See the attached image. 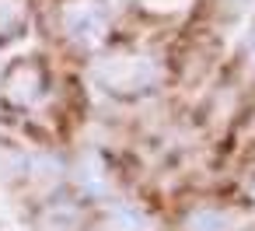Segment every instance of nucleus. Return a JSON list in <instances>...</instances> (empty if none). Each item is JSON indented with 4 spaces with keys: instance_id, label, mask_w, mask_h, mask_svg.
<instances>
[{
    "instance_id": "obj_1",
    "label": "nucleus",
    "mask_w": 255,
    "mask_h": 231,
    "mask_svg": "<svg viewBox=\"0 0 255 231\" xmlns=\"http://www.w3.org/2000/svg\"><path fill=\"white\" fill-rule=\"evenodd\" d=\"M95 81L102 91L116 98H143L161 88L164 81V63L154 53L140 49H116L105 60L95 63Z\"/></svg>"
},
{
    "instance_id": "obj_2",
    "label": "nucleus",
    "mask_w": 255,
    "mask_h": 231,
    "mask_svg": "<svg viewBox=\"0 0 255 231\" xmlns=\"http://www.w3.org/2000/svg\"><path fill=\"white\" fill-rule=\"evenodd\" d=\"M56 28L74 49L91 53L109 39V11L102 0H56Z\"/></svg>"
},
{
    "instance_id": "obj_3",
    "label": "nucleus",
    "mask_w": 255,
    "mask_h": 231,
    "mask_svg": "<svg viewBox=\"0 0 255 231\" xmlns=\"http://www.w3.org/2000/svg\"><path fill=\"white\" fill-rule=\"evenodd\" d=\"M0 95L11 109H35L46 95H49V70L39 56H18L4 67L0 74Z\"/></svg>"
},
{
    "instance_id": "obj_4",
    "label": "nucleus",
    "mask_w": 255,
    "mask_h": 231,
    "mask_svg": "<svg viewBox=\"0 0 255 231\" xmlns=\"http://www.w3.org/2000/svg\"><path fill=\"white\" fill-rule=\"evenodd\" d=\"M74 179H77V189L84 196H95V200L109 196V189H112V175H109V168L98 154H84L74 168Z\"/></svg>"
},
{
    "instance_id": "obj_5",
    "label": "nucleus",
    "mask_w": 255,
    "mask_h": 231,
    "mask_svg": "<svg viewBox=\"0 0 255 231\" xmlns=\"http://www.w3.org/2000/svg\"><path fill=\"white\" fill-rule=\"evenodd\" d=\"M182 231H234V217L224 207L199 203L182 217Z\"/></svg>"
},
{
    "instance_id": "obj_6",
    "label": "nucleus",
    "mask_w": 255,
    "mask_h": 231,
    "mask_svg": "<svg viewBox=\"0 0 255 231\" xmlns=\"http://www.w3.org/2000/svg\"><path fill=\"white\" fill-rule=\"evenodd\" d=\"M39 231H81V207L77 203H49L39 217Z\"/></svg>"
},
{
    "instance_id": "obj_7",
    "label": "nucleus",
    "mask_w": 255,
    "mask_h": 231,
    "mask_svg": "<svg viewBox=\"0 0 255 231\" xmlns=\"http://www.w3.org/2000/svg\"><path fill=\"white\" fill-rule=\"evenodd\" d=\"M28 25V4L25 0H0V42L18 39Z\"/></svg>"
},
{
    "instance_id": "obj_8",
    "label": "nucleus",
    "mask_w": 255,
    "mask_h": 231,
    "mask_svg": "<svg viewBox=\"0 0 255 231\" xmlns=\"http://www.w3.org/2000/svg\"><path fill=\"white\" fill-rule=\"evenodd\" d=\"M105 231H150V221L136 207H112V214L105 221Z\"/></svg>"
},
{
    "instance_id": "obj_9",
    "label": "nucleus",
    "mask_w": 255,
    "mask_h": 231,
    "mask_svg": "<svg viewBox=\"0 0 255 231\" xmlns=\"http://www.w3.org/2000/svg\"><path fill=\"white\" fill-rule=\"evenodd\" d=\"M252 4H255V0H217V7H220L227 18H238V14H245Z\"/></svg>"
},
{
    "instance_id": "obj_10",
    "label": "nucleus",
    "mask_w": 255,
    "mask_h": 231,
    "mask_svg": "<svg viewBox=\"0 0 255 231\" xmlns=\"http://www.w3.org/2000/svg\"><path fill=\"white\" fill-rule=\"evenodd\" d=\"M252 56H255V35H252Z\"/></svg>"
},
{
    "instance_id": "obj_11",
    "label": "nucleus",
    "mask_w": 255,
    "mask_h": 231,
    "mask_svg": "<svg viewBox=\"0 0 255 231\" xmlns=\"http://www.w3.org/2000/svg\"><path fill=\"white\" fill-rule=\"evenodd\" d=\"M252 196H255V182H252Z\"/></svg>"
}]
</instances>
